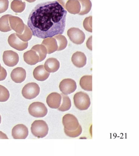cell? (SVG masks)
Returning a JSON list of instances; mask_svg holds the SVG:
<instances>
[{
    "label": "cell",
    "mask_w": 139,
    "mask_h": 156,
    "mask_svg": "<svg viewBox=\"0 0 139 156\" xmlns=\"http://www.w3.org/2000/svg\"><path fill=\"white\" fill-rule=\"evenodd\" d=\"M67 11L57 1L38 4L27 21L33 36L43 39L62 35L65 30Z\"/></svg>",
    "instance_id": "6da1fadb"
},
{
    "label": "cell",
    "mask_w": 139,
    "mask_h": 156,
    "mask_svg": "<svg viewBox=\"0 0 139 156\" xmlns=\"http://www.w3.org/2000/svg\"><path fill=\"white\" fill-rule=\"evenodd\" d=\"M31 130L33 135L36 137L43 138L48 134V125L45 121L35 120L31 124Z\"/></svg>",
    "instance_id": "7a4b0ae2"
},
{
    "label": "cell",
    "mask_w": 139,
    "mask_h": 156,
    "mask_svg": "<svg viewBox=\"0 0 139 156\" xmlns=\"http://www.w3.org/2000/svg\"><path fill=\"white\" fill-rule=\"evenodd\" d=\"M74 101L75 107L81 111L87 110L91 105L89 95L82 91L76 93L74 95Z\"/></svg>",
    "instance_id": "3957f363"
},
{
    "label": "cell",
    "mask_w": 139,
    "mask_h": 156,
    "mask_svg": "<svg viewBox=\"0 0 139 156\" xmlns=\"http://www.w3.org/2000/svg\"><path fill=\"white\" fill-rule=\"evenodd\" d=\"M28 112L30 115L35 118H43L46 115L48 110L44 104L36 102L31 103L29 106Z\"/></svg>",
    "instance_id": "277c9868"
},
{
    "label": "cell",
    "mask_w": 139,
    "mask_h": 156,
    "mask_svg": "<svg viewBox=\"0 0 139 156\" xmlns=\"http://www.w3.org/2000/svg\"><path fill=\"white\" fill-rule=\"evenodd\" d=\"M40 88L36 83L27 84L22 90L23 96L27 99L31 100L37 97L39 94Z\"/></svg>",
    "instance_id": "5b68a950"
},
{
    "label": "cell",
    "mask_w": 139,
    "mask_h": 156,
    "mask_svg": "<svg viewBox=\"0 0 139 156\" xmlns=\"http://www.w3.org/2000/svg\"><path fill=\"white\" fill-rule=\"evenodd\" d=\"M67 34L71 41L76 44H81L85 41V34L79 28H70L68 30Z\"/></svg>",
    "instance_id": "8992f818"
},
{
    "label": "cell",
    "mask_w": 139,
    "mask_h": 156,
    "mask_svg": "<svg viewBox=\"0 0 139 156\" xmlns=\"http://www.w3.org/2000/svg\"><path fill=\"white\" fill-rule=\"evenodd\" d=\"M59 88L60 91L64 94H70L76 90V83L72 79H64L60 82Z\"/></svg>",
    "instance_id": "52a82bcc"
},
{
    "label": "cell",
    "mask_w": 139,
    "mask_h": 156,
    "mask_svg": "<svg viewBox=\"0 0 139 156\" xmlns=\"http://www.w3.org/2000/svg\"><path fill=\"white\" fill-rule=\"evenodd\" d=\"M8 42L11 47L19 51H24L27 48L28 46V42L22 41L17 36L16 33L9 35L8 39Z\"/></svg>",
    "instance_id": "ba28073f"
},
{
    "label": "cell",
    "mask_w": 139,
    "mask_h": 156,
    "mask_svg": "<svg viewBox=\"0 0 139 156\" xmlns=\"http://www.w3.org/2000/svg\"><path fill=\"white\" fill-rule=\"evenodd\" d=\"M63 124L64 129L69 131L76 130L80 125L75 116L69 113L65 115L63 117Z\"/></svg>",
    "instance_id": "9c48e42d"
},
{
    "label": "cell",
    "mask_w": 139,
    "mask_h": 156,
    "mask_svg": "<svg viewBox=\"0 0 139 156\" xmlns=\"http://www.w3.org/2000/svg\"><path fill=\"white\" fill-rule=\"evenodd\" d=\"M3 59L5 65L11 67L15 66L19 62V55L14 51H5L3 53Z\"/></svg>",
    "instance_id": "30bf717a"
},
{
    "label": "cell",
    "mask_w": 139,
    "mask_h": 156,
    "mask_svg": "<svg viewBox=\"0 0 139 156\" xmlns=\"http://www.w3.org/2000/svg\"><path fill=\"white\" fill-rule=\"evenodd\" d=\"M9 20V25L12 30H14L16 34H22L25 25L22 20L19 17L10 15Z\"/></svg>",
    "instance_id": "8fae6325"
},
{
    "label": "cell",
    "mask_w": 139,
    "mask_h": 156,
    "mask_svg": "<svg viewBox=\"0 0 139 156\" xmlns=\"http://www.w3.org/2000/svg\"><path fill=\"white\" fill-rule=\"evenodd\" d=\"M12 134L14 139H25L28 135V129L24 124H17L13 127Z\"/></svg>",
    "instance_id": "7c38bea8"
},
{
    "label": "cell",
    "mask_w": 139,
    "mask_h": 156,
    "mask_svg": "<svg viewBox=\"0 0 139 156\" xmlns=\"http://www.w3.org/2000/svg\"><path fill=\"white\" fill-rule=\"evenodd\" d=\"M62 96L60 94L57 92H53L47 96L46 102L50 108L57 109L60 105Z\"/></svg>",
    "instance_id": "4fadbf2b"
},
{
    "label": "cell",
    "mask_w": 139,
    "mask_h": 156,
    "mask_svg": "<svg viewBox=\"0 0 139 156\" xmlns=\"http://www.w3.org/2000/svg\"><path fill=\"white\" fill-rule=\"evenodd\" d=\"M26 77V72L21 67H17L12 71L11 78L12 80L17 83H20L25 80Z\"/></svg>",
    "instance_id": "5bb4252c"
},
{
    "label": "cell",
    "mask_w": 139,
    "mask_h": 156,
    "mask_svg": "<svg viewBox=\"0 0 139 156\" xmlns=\"http://www.w3.org/2000/svg\"><path fill=\"white\" fill-rule=\"evenodd\" d=\"M71 61L75 66L79 68H82L86 65V57L83 52L77 51L72 56Z\"/></svg>",
    "instance_id": "9a60e30c"
},
{
    "label": "cell",
    "mask_w": 139,
    "mask_h": 156,
    "mask_svg": "<svg viewBox=\"0 0 139 156\" xmlns=\"http://www.w3.org/2000/svg\"><path fill=\"white\" fill-rule=\"evenodd\" d=\"M49 75L50 73L46 70L43 65L36 67L33 71L34 78L38 81H45L48 79Z\"/></svg>",
    "instance_id": "2e32d148"
},
{
    "label": "cell",
    "mask_w": 139,
    "mask_h": 156,
    "mask_svg": "<svg viewBox=\"0 0 139 156\" xmlns=\"http://www.w3.org/2000/svg\"><path fill=\"white\" fill-rule=\"evenodd\" d=\"M24 61L30 65H35L39 62V57L36 51L31 50L24 53Z\"/></svg>",
    "instance_id": "e0dca14e"
},
{
    "label": "cell",
    "mask_w": 139,
    "mask_h": 156,
    "mask_svg": "<svg viewBox=\"0 0 139 156\" xmlns=\"http://www.w3.org/2000/svg\"><path fill=\"white\" fill-rule=\"evenodd\" d=\"M44 66L48 73H54L59 69L60 63L57 58H50L46 60Z\"/></svg>",
    "instance_id": "ac0fdd59"
},
{
    "label": "cell",
    "mask_w": 139,
    "mask_h": 156,
    "mask_svg": "<svg viewBox=\"0 0 139 156\" xmlns=\"http://www.w3.org/2000/svg\"><path fill=\"white\" fill-rule=\"evenodd\" d=\"M42 44L46 48L48 54L53 53L58 49L57 41L54 37H48L44 39L42 41Z\"/></svg>",
    "instance_id": "d6986e66"
},
{
    "label": "cell",
    "mask_w": 139,
    "mask_h": 156,
    "mask_svg": "<svg viewBox=\"0 0 139 156\" xmlns=\"http://www.w3.org/2000/svg\"><path fill=\"white\" fill-rule=\"evenodd\" d=\"M65 9L71 14H79L81 9L80 2L78 0H69L66 4Z\"/></svg>",
    "instance_id": "ffe728a7"
},
{
    "label": "cell",
    "mask_w": 139,
    "mask_h": 156,
    "mask_svg": "<svg viewBox=\"0 0 139 156\" xmlns=\"http://www.w3.org/2000/svg\"><path fill=\"white\" fill-rule=\"evenodd\" d=\"M80 85L83 90L86 91H92V76L85 75L80 79Z\"/></svg>",
    "instance_id": "44dd1931"
},
{
    "label": "cell",
    "mask_w": 139,
    "mask_h": 156,
    "mask_svg": "<svg viewBox=\"0 0 139 156\" xmlns=\"http://www.w3.org/2000/svg\"><path fill=\"white\" fill-rule=\"evenodd\" d=\"M10 16L9 14L5 15L0 18V31L7 32L12 30L9 23V18Z\"/></svg>",
    "instance_id": "7402d4cb"
},
{
    "label": "cell",
    "mask_w": 139,
    "mask_h": 156,
    "mask_svg": "<svg viewBox=\"0 0 139 156\" xmlns=\"http://www.w3.org/2000/svg\"><path fill=\"white\" fill-rule=\"evenodd\" d=\"M31 50L36 51L39 57V62H42L47 57V50L45 46L42 44H37L32 47Z\"/></svg>",
    "instance_id": "603a6c76"
},
{
    "label": "cell",
    "mask_w": 139,
    "mask_h": 156,
    "mask_svg": "<svg viewBox=\"0 0 139 156\" xmlns=\"http://www.w3.org/2000/svg\"><path fill=\"white\" fill-rule=\"evenodd\" d=\"M60 95L62 96V102L61 106L58 108V110L63 112L69 110L71 106L70 98L68 95L63 93L61 94Z\"/></svg>",
    "instance_id": "cb8c5ba5"
},
{
    "label": "cell",
    "mask_w": 139,
    "mask_h": 156,
    "mask_svg": "<svg viewBox=\"0 0 139 156\" xmlns=\"http://www.w3.org/2000/svg\"><path fill=\"white\" fill-rule=\"evenodd\" d=\"M26 6L25 2L21 0H14L11 4V8L15 13H21L25 10Z\"/></svg>",
    "instance_id": "d4e9b609"
},
{
    "label": "cell",
    "mask_w": 139,
    "mask_h": 156,
    "mask_svg": "<svg viewBox=\"0 0 139 156\" xmlns=\"http://www.w3.org/2000/svg\"><path fill=\"white\" fill-rule=\"evenodd\" d=\"M80 2L81 9L80 13H79L80 15H84L87 14L91 10L92 4L90 0H78Z\"/></svg>",
    "instance_id": "484cf974"
},
{
    "label": "cell",
    "mask_w": 139,
    "mask_h": 156,
    "mask_svg": "<svg viewBox=\"0 0 139 156\" xmlns=\"http://www.w3.org/2000/svg\"><path fill=\"white\" fill-rule=\"evenodd\" d=\"M16 35L22 41L26 42L30 40L32 37L33 34L30 28L27 26L25 25V29L22 34H16Z\"/></svg>",
    "instance_id": "4316f807"
},
{
    "label": "cell",
    "mask_w": 139,
    "mask_h": 156,
    "mask_svg": "<svg viewBox=\"0 0 139 156\" xmlns=\"http://www.w3.org/2000/svg\"><path fill=\"white\" fill-rule=\"evenodd\" d=\"M54 38L57 40L58 45V49L57 51H60L64 49L68 46V40L66 38L62 35H56Z\"/></svg>",
    "instance_id": "83f0119b"
},
{
    "label": "cell",
    "mask_w": 139,
    "mask_h": 156,
    "mask_svg": "<svg viewBox=\"0 0 139 156\" xmlns=\"http://www.w3.org/2000/svg\"><path fill=\"white\" fill-rule=\"evenodd\" d=\"M10 94L8 89L0 85V102H5L9 99Z\"/></svg>",
    "instance_id": "f1b7e54d"
},
{
    "label": "cell",
    "mask_w": 139,
    "mask_h": 156,
    "mask_svg": "<svg viewBox=\"0 0 139 156\" xmlns=\"http://www.w3.org/2000/svg\"><path fill=\"white\" fill-rule=\"evenodd\" d=\"M64 131L67 136L75 138L78 137L81 135L82 132V128L81 126L79 125L77 129L74 131H69L64 128Z\"/></svg>",
    "instance_id": "f546056e"
},
{
    "label": "cell",
    "mask_w": 139,
    "mask_h": 156,
    "mask_svg": "<svg viewBox=\"0 0 139 156\" xmlns=\"http://www.w3.org/2000/svg\"><path fill=\"white\" fill-rule=\"evenodd\" d=\"M92 17L90 16L86 18L83 22V27L85 30L89 32L92 33Z\"/></svg>",
    "instance_id": "4dcf8cb0"
},
{
    "label": "cell",
    "mask_w": 139,
    "mask_h": 156,
    "mask_svg": "<svg viewBox=\"0 0 139 156\" xmlns=\"http://www.w3.org/2000/svg\"><path fill=\"white\" fill-rule=\"evenodd\" d=\"M9 3L8 0H0V13H4L8 10Z\"/></svg>",
    "instance_id": "1f68e13d"
},
{
    "label": "cell",
    "mask_w": 139,
    "mask_h": 156,
    "mask_svg": "<svg viewBox=\"0 0 139 156\" xmlns=\"http://www.w3.org/2000/svg\"><path fill=\"white\" fill-rule=\"evenodd\" d=\"M7 76V72L3 67H2V70L0 72V81L5 80Z\"/></svg>",
    "instance_id": "d6a6232c"
},
{
    "label": "cell",
    "mask_w": 139,
    "mask_h": 156,
    "mask_svg": "<svg viewBox=\"0 0 139 156\" xmlns=\"http://www.w3.org/2000/svg\"><path fill=\"white\" fill-rule=\"evenodd\" d=\"M92 36L89 38L88 40H87L86 43V46L89 49L92 51Z\"/></svg>",
    "instance_id": "836d02e7"
},
{
    "label": "cell",
    "mask_w": 139,
    "mask_h": 156,
    "mask_svg": "<svg viewBox=\"0 0 139 156\" xmlns=\"http://www.w3.org/2000/svg\"><path fill=\"white\" fill-rule=\"evenodd\" d=\"M69 0H57V1L65 9V5Z\"/></svg>",
    "instance_id": "e575fe53"
},
{
    "label": "cell",
    "mask_w": 139,
    "mask_h": 156,
    "mask_svg": "<svg viewBox=\"0 0 139 156\" xmlns=\"http://www.w3.org/2000/svg\"><path fill=\"white\" fill-rule=\"evenodd\" d=\"M0 139H8V138L5 134L0 131Z\"/></svg>",
    "instance_id": "d590c367"
},
{
    "label": "cell",
    "mask_w": 139,
    "mask_h": 156,
    "mask_svg": "<svg viewBox=\"0 0 139 156\" xmlns=\"http://www.w3.org/2000/svg\"><path fill=\"white\" fill-rule=\"evenodd\" d=\"M27 1V2H30V3H32V2H35V1H36V0H25Z\"/></svg>",
    "instance_id": "8d00e7d4"
},
{
    "label": "cell",
    "mask_w": 139,
    "mask_h": 156,
    "mask_svg": "<svg viewBox=\"0 0 139 156\" xmlns=\"http://www.w3.org/2000/svg\"><path fill=\"white\" fill-rule=\"evenodd\" d=\"M2 66H1V63H0V72H1V70H2Z\"/></svg>",
    "instance_id": "74e56055"
},
{
    "label": "cell",
    "mask_w": 139,
    "mask_h": 156,
    "mask_svg": "<svg viewBox=\"0 0 139 156\" xmlns=\"http://www.w3.org/2000/svg\"><path fill=\"white\" fill-rule=\"evenodd\" d=\"M1 122H2V117H1V116L0 115V124H1Z\"/></svg>",
    "instance_id": "f35d334b"
}]
</instances>
